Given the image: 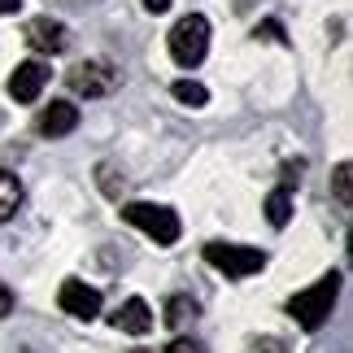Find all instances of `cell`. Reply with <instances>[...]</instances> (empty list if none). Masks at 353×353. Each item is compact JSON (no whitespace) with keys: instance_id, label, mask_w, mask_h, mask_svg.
Segmentation results:
<instances>
[{"instance_id":"1","label":"cell","mask_w":353,"mask_h":353,"mask_svg":"<svg viewBox=\"0 0 353 353\" xmlns=\"http://www.w3.org/2000/svg\"><path fill=\"white\" fill-rule=\"evenodd\" d=\"M336 296H341V275H323L314 288H305V292H296L292 301H288V314L301 323L305 332H319L323 323H327V314H332V305H336Z\"/></svg>"},{"instance_id":"2","label":"cell","mask_w":353,"mask_h":353,"mask_svg":"<svg viewBox=\"0 0 353 353\" xmlns=\"http://www.w3.org/2000/svg\"><path fill=\"white\" fill-rule=\"evenodd\" d=\"M205 52H210V22L201 18V13H183V18L170 26V57L192 70V65L205 61Z\"/></svg>"},{"instance_id":"3","label":"cell","mask_w":353,"mask_h":353,"mask_svg":"<svg viewBox=\"0 0 353 353\" xmlns=\"http://www.w3.org/2000/svg\"><path fill=\"white\" fill-rule=\"evenodd\" d=\"M122 219L131 227H140L148 240L157 244H174L179 240V214L166 210V205H153V201H127L122 205Z\"/></svg>"},{"instance_id":"4","label":"cell","mask_w":353,"mask_h":353,"mask_svg":"<svg viewBox=\"0 0 353 353\" xmlns=\"http://www.w3.org/2000/svg\"><path fill=\"white\" fill-rule=\"evenodd\" d=\"M205 262L214 270H223L227 279H244V275H257V270L266 266V253L262 249H249V244H223V240H214V244H205Z\"/></svg>"},{"instance_id":"5","label":"cell","mask_w":353,"mask_h":353,"mask_svg":"<svg viewBox=\"0 0 353 353\" xmlns=\"http://www.w3.org/2000/svg\"><path fill=\"white\" fill-rule=\"evenodd\" d=\"M118 65L105 61V57H92L83 65H74L70 70V88L79 92V97H110V92L118 88Z\"/></svg>"},{"instance_id":"6","label":"cell","mask_w":353,"mask_h":353,"mask_svg":"<svg viewBox=\"0 0 353 353\" xmlns=\"http://www.w3.org/2000/svg\"><path fill=\"white\" fill-rule=\"evenodd\" d=\"M57 305H61L70 319L92 323V319L101 314V292H97V288H88L83 279H65L61 288H57Z\"/></svg>"},{"instance_id":"7","label":"cell","mask_w":353,"mask_h":353,"mask_svg":"<svg viewBox=\"0 0 353 353\" xmlns=\"http://www.w3.org/2000/svg\"><path fill=\"white\" fill-rule=\"evenodd\" d=\"M48 79H52V70H48L44 61H22L18 70L9 74V97L18 101V105H35L39 92L48 88Z\"/></svg>"},{"instance_id":"8","label":"cell","mask_w":353,"mask_h":353,"mask_svg":"<svg viewBox=\"0 0 353 353\" xmlns=\"http://www.w3.org/2000/svg\"><path fill=\"white\" fill-rule=\"evenodd\" d=\"M26 44L35 52H61L70 44V31H65V22H57V18H31L26 22Z\"/></svg>"},{"instance_id":"9","label":"cell","mask_w":353,"mask_h":353,"mask_svg":"<svg viewBox=\"0 0 353 353\" xmlns=\"http://www.w3.org/2000/svg\"><path fill=\"white\" fill-rule=\"evenodd\" d=\"M74 127H79V105H70V101H52L48 110L35 118V131L48 135V140H57V135H70Z\"/></svg>"},{"instance_id":"10","label":"cell","mask_w":353,"mask_h":353,"mask_svg":"<svg viewBox=\"0 0 353 353\" xmlns=\"http://www.w3.org/2000/svg\"><path fill=\"white\" fill-rule=\"evenodd\" d=\"M114 327L118 332H131V336H148V332H153V310H148L144 296H131V301L118 310V314H114Z\"/></svg>"},{"instance_id":"11","label":"cell","mask_w":353,"mask_h":353,"mask_svg":"<svg viewBox=\"0 0 353 353\" xmlns=\"http://www.w3.org/2000/svg\"><path fill=\"white\" fill-rule=\"evenodd\" d=\"M22 205V183H18V174H9V170H0V223L13 219V210Z\"/></svg>"},{"instance_id":"12","label":"cell","mask_w":353,"mask_h":353,"mask_svg":"<svg viewBox=\"0 0 353 353\" xmlns=\"http://www.w3.org/2000/svg\"><path fill=\"white\" fill-rule=\"evenodd\" d=\"M266 219H270V227H288V219H292V196H288V188H275V192L266 196Z\"/></svg>"},{"instance_id":"13","label":"cell","mask_w":353,"mask_h":353,"mask_svg":"<svg viewBox=\"0 0 353 353\" xmlns=\"http://www.w3.org/2000/svg\"><path fill=\"white\" fill-rule=\"evenodd\" d=\"M170 92H174V101H179V105H192V110H201V105L210 101L205 83H196V79H179V83H174Z\"/></svg>"},{"instance_id":"14","label":"cell","mask_w":353,"mask_h":353,"mask_svg":"<svg viewBox=\"0 0 353 353\" xmlns=\"http://www.w3.org/2000/svg\"><path fill=\"white\" fill-rule=\"evenodd\" d=\"M188 319H196V301L192 296H170L166 301V327H183Z\"/></svg>"},{"instance_id":"15","label":"cell","mask_w":353,"mask_h":353,"mask_svg":"<svg viewBox=\"0 0 353 353\" xmlns=\"http://www.w3.org/2000/svg\"><path fill=\"white\" fill-rule=\"evenodd\" d=\"M349 161H341V166H336V174H332V188H336V196H341V205H349Z\"/></svg>"},{"instance_id":"16","label":"cell","mask_w":353,"mask_h":353,"mask_svg":"<svg viewBox=\"0 0 353 353\" xmlns=\"http://www.w3.org/2000/svg\"><path fill=\"white\" fill-rule=\"evenodd\" d=\"M257 39H279L283 44V26L279 22H257Z\"/></svg>"},{"instance_id":"17","label":"cell","mask_w":353,"mask_h":353,"mask_svg":"<svg viewBox=\"0 0 353 353\" xmlns=\"http://www.w3.org/2000/svg\"><path fill=\"white\" fill-rule=\"evenodd\" d=\"M9 310H13V292L5 288V279H0V319H9Z\"/></svg>"},{"instance_id":"18","label":"cell","mask_w":353,"mask_h":353,"mask_svg":"<svg viewBox=\"0 0 353 353\" xmlns=\"http://www.w3.org/2000/svg\"><path fill=\"white\" fill-rule=\"evenodd\" d=\"M166 353H205V349H201L196 341H174V345H170Z\"/></svg>"},{"instance_id":"19","label":"cell","mask_w":353,"mask_h":353,"mask_svg":"<svg viewBox=\"0 0 353 353\" xmlns=\"http://www.w3.org/2000/svg\"><path fill=\"white\" fill-rule=\"evenodd\" d=\"M253 353H283V341H257Z\"/></svg>"},{"instance_id":"20","label":"cell","mask_w":353,"mask_h":353,"mask_svg":"<svg viewBox=\"0 0 353 353\" xmlns=\"http://www.w3.org/2000/svg\"><path fill=\"white\" fill-rule=\"evenodd\" d=\"M22 0H0V18H9V13H18Z\"/></svg>"},{"instance_id":"21","label":"cell","mask_w":353,"mask_h":353,"mask_svg":"<svg viewBox=\"0 0 353 353\" xmlns=\"http://www.w3.org/2000/svg\"><path fill=\"white\" fill-rule=\"evenodd\" d=\"M144 9H148V13H166L170 0H144Z\"/></svg>"},{"instance_id":"22","label":"cell","mask_w":353,"mask_h":353,"mask_svg":"<svg viewBox=\"0 0 353 353\" xmlns=\"http://www.w3.org/2000/svg\"><path fill=\"white\" fill-rule=\"evenodd\" d=\"M131 353H148V349H131Z\"/></svg>"}]
</instances>
